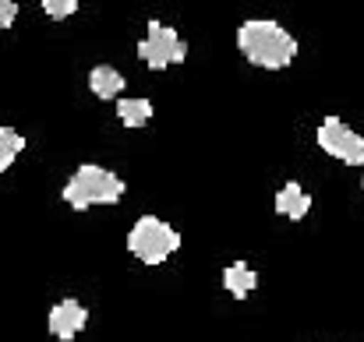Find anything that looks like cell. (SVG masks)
Listing matches in <instances>:
<instances>
[{
  "label": "cell",
  "instance_id": "obj_6",
  "mask_svg": "<svg viewBox=\"0 0 364 342\" xmlns=\"http://www.w3.org/2000/svg\"><path fill=\"white\" fill-rule=\"evenodd\" d=\"M89 325V311L82 307V300H75V297H68V300H60V304H53L50 307V318H46V329H50V336L60 342H71L78 339V332Z\"/></svg>",
  "mask_w": 364,
  "mask_h": 342
},
{
  "label": "cell",
  "instance_id": "obj_10",
  "mask_svg": "<svg viewBox=\"0 0 364 342\" xmlns=\"http://www.w3.org/2000/svg\"><path fill=\"white\" fill-rule=\"evenodd\" d=\"M117 116L127 131H138L152 120V103L149 99H117Z\"/></svg>",
  "mask_w": 364,
  "mask_h": 342
},
{
  "label": "cell",
  "instance_id": "obj_12",
  "mask_svg": "<svg viewBox=\"0 0 364 342\" xmlns=\"http://www.w3.org/2000/svg\"><path fill=\"white\" fill-rule=\"evenodd\" d=\"M78 11V0H43V14H50L53 21H64Z\"/></svg>",
  "mask_w": 364,
  "mask_h": 342
},
{
  "label": "cell",
  "instance_id": "obj_13",
  "mask_svg": "<svg viewBox=\"0 0 364 342\" xmlns=\"http://www.w3.org/2000/svg\"><path fill=\"white\" fill-rule=\"evenodd\" d=\"M18 18V4L14 0H0V28H11Z\"/></svg>",
  "mask_w": 364,
  "mask_h": 342
},
{
  "label": "cell",
  "instance_id": "obj_3",
  "mask_svg": "<svg viewBox=\"0 0 364 342\" xmlns=\"http://www.w3.org/2000/svg\"><path fill=\"white\" fill-rule=\"evenodd\" d=\"M177 247H181V233L159 216H141L127 229V250L141 265H163L170 254H177Z\"/></svg>",
  "mask_w": 364,
  "mask_h": 342
},
{
  "label": "cell",
  "instance_id": "obj_1",
  "mask_svg": "<svg viewBox=\"0 0 364 342\" xmlns=\"http://www.w3.org/2000/svg\"><path fill=\"white\" fill-rule=\"evenodd\" d=\"M237 50L262 71H283L297 57V39L272 18H247L237 28Z\"/></svg>",
  "mask_w": 364,
  "mask_h": 342
},
{
  "label": "cell",
  "instance_id": "obj_2",
  "mask_svg": "<svg viewBox=\"0 0 364 342\" xmlns=\"http://www.w3.org/2000/svg\"><path fill=\"white\" fill-rule=\"evenodd\" d=\"M60 194H64V202L75 212H89L96 205H117L124 198V180L117 173L96 166V162H85V166H78L68 177V184H64Z\"/></svg>",
  "mask_w": 364,
  "mask_h": 342
},
{
  "label": "cell",
  "instance_id": "obj_7",
  "mask_svg": "<svg viewBox=\"0 0 364 342\" xmlns=\"http://www.w3.org/2000/svg\"><path fill=\"white\" fill-rule=\"evenodd\" d=\"M308 212H311V194H308L301 184L287 180V184L276 191V216H283V219H290V223H301Z\"/></svg>",
  "mask_w": 364,
  "mask_h": 342
},
{
  "label": "cell",
  "instance_id": "obj_11",
  "mask_svg": "<svg viewBox=\"0 0 364 342\" xmlns=\"http://www.w3.org/2000/svg\"><path fill=\"white\" fill-rule=\"evenodd\" d=\"M21 148H25V138L14 127H0V177L14 166V159L21 155Z\"/></svg>",
  "mask_w": 364,
  "mask_h": 342
},
{
  "label": "cell",
  "instance_id": "obj_4",
  "mask_svg": "<svg viewBox=\"0 0 364 342\" xmlns=\"http://www.w3.org/2000/svg\"><path fill=\"white\" fill-rule=\"evenodd\" d=\"M138 60L152 71H166V67L188 60V43L181 39L177 28H170L163 21H149L145 39L138 43Z\"/></svg>",
  "mask_w": 364,
  "mask_h": 342
},
{
  "label": "cell",
  "instance_id": "obj_8",
  "mask_svg": "<svg viewBox=\"0 0 364 342\" xmlns=\"http://www.w3.org/2000/svg\"><path fill=\"white\" fill-rule=\"evenodd\" d=\"M89 89H92L96 99H121L124 75L117 67H110V64H96V67L89 71Z\"/></svg>",
  "mask_w": 364,
  "mask_h": 342
},
{
  "label": "cell",
  "instance_id": "obj_14",
  "mask_svg": "<svg viewBox=\"0 0 364 342\" xmlns=\"http://www.w3.org/2000/svg\"><path fill=\"white\" fill-rule=\"evenodd\" d=\"M361 187H364V180H361Z\"/></svg>",
  "mask_w": 364,
  "mask_h": 342
},
{
  "label": "cell",
  "instance_id": "obj_9",
  "mask_svg": "<svg viewBox=\"0 0 364 342\" xmlns=\"http://www.w3.org/2000/svg\"><path fill=\"white\" fill-rule=\"evenodd\" d=\"M255 286H258V275L251 272L247 261H234V265L223 268V289H227L234 300H244L247 293H255Z\"/></svg>",
  "mask_w": 364,
  "mask_h": 342
},
{
  "label": "cell",
  "instance_id": "obj_5",
  "mask_svg": "<svg viewBox=\"0 0 364 342\" xmlns=\"http://www.w3.org/2000/svg\"><path fill=\"white\" fill-rule=\"evenodd\" d=\"M315 141L326 155H333L347 166H364V138L354 127H347L340 116H326L315 131Z\"/></svg>",
  "mask_w": 364,
  "mask_h": 342
}]
</instances>
